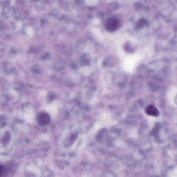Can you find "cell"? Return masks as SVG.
Returning a JSON list of instances; mask_svg holds the SVG:
<instances>
[{
	"label": "cell",
	"mask_w": 177,
	"mask_h": 177,
	"mask_svg": "<svg viewBox=\"0 0 177 177\" xmlns=\"http://www.w3.org/2000/svg\"><path fill=\"white\" fill-rule=\"evenodd\" d=\"M121 26L119 20L115 18H111L106 23V27L107 30L110 32H114L118 30Z\"/></svg>",
	"instance_id": "cell-1"
},
{
	"label": "cell",
	"mask_w": 177,
	"mask_h": 177,
	"mask_svg": "<svg viewBox=\"0 0 177 177\" xmlns=\"http://www.w3.org/2000/svg\"><path fill=\"white\" fill-rule=\"evenodd\" d=\"M37 120L41 126H45L48 124L50 121V117L47 112H42L39 114Z\"/></svg>",
	"instance_id": "cell-2"
},
{
	"label": "cell",
	"mask_w": 177,
	"mask_h": 177,
	"mask_svg": "<svg viewBox=\"0 0 177 177\" xmlns=\"http://www.w3.org/2000/svg\"><path fill=\"white\" fill-rule=\"evenodd\" d=\"M145 112L147 115L157 117L159 115V111L155 106L150 105L147 106L145 109Z\"/></svg>",
	"instance_id": "cell-3"
},
{
	"label": "cell",
	"mask_w": 177,
	"mask_h": 177,
	"mask_svg": "<svg viewBox=\"0 0 177 177\" xmlns=\"http://www.w3.org/2000/svg\"><path fill=\"white\" fill-rule=\"evenodd\" d=\"M85 4L87 6H93L97 3V0H84Z\"/></svg>",
	"instance_id": "cell-4"
},
{
	"label": "cell",
	"mask_w": 177,
	"mask_h": 177,
	"mask_svg": "<svg viewBox=\"0 0 177 177\" xmlns=\"http://www.w3.org/2000/svg\"><path fill=\"white\" fill-rule=\"evenodd\" d=\"M5 168L4 166L0 165V176H1L5 172Z\"/></svg>",
	"instance_id": "cell-5"
}]
</instances>
